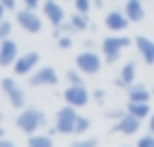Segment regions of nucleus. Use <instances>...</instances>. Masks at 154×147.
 Here are the masks:
<instances>
[{
  "label": "nucleus",
  "instance_id": "1",
  "mask_svg": "<svg viewBox=\"0 0 154 147\" xmlns=\"http://www.w3.org/2000/svg\"><path fill=\"white\" fill-rule=\"evenodd\" d=\"M14 123H17V128L22 133L31 135V133H38V128L46 125V113L38 111V108H34V106H26V108L19 111V116H17Z\"/></svg>",
  "mask_w": 154,
  "mask_h": 147
},
{
  "label": "nucleus",
  "instance_id": "2",
  "mask_svg": "<svg viewBox=\"0 0 154 147\" xmlns=\"http://www.w3.org/2000/svg\"><path fill=\"white\" fill-rule=\"evenodd\" d=\"M132 43H135V39H130V36H125V34H113V36H106V39H103L101 53H103L106 63H116V60L120 58V53H123L128 46H132Z\"/></svg>",
  "mask_w": 154,
  "mask_h": 147
},
{
  "label": "nucleus",
  "instance_id": "3",
  "mask_svg": "<svg viewBox=\"0 0 154 147\" xmlns=\"http://www.w3.org/2000/svg\"><path fill=\"white\" fill-rule=\"evenodd\" d=\"M75 123H77V108L70 106V104H65L63 108H58V113H55V125H53L51 133L70 135V133H75Z\"/></svg>",
  "mask_w": 154,
  "mask_h": 147
},
{
  "label": "nucleus",
  "instance_id": "4",
  "mask_svg": "<svg viewBox=\"0 0 154 147\" xmlns=\"http://www.w3.org/2000/svg\"><path fill=\"white\" fill-rule=\"evenodd\" d=\"M75 65L84 72V75H96L101 70V55L94 51V48H84L77 58H75Z\"/></svg>",
  "mask_w": 154,
  "mask_h": 147
},
{
  "label": "nucleus",
  "instance_id": "5",
  "mask_svg": "<svg viewBox=\"0 0 154 147\" xmlns=\"http://www.w3.org/2000/svg\"><path fill=\"white\" fill-rule=\"evenodd\" d=\"M29 84H31V87H55V84H58V72H55L51 65H43V67H38L36 72L29 75Z\"/></svg>",
  "mask_w": 154,
  "mask_h": 147
},
{
  "label": "nucleus",
  "instance_id": "6",
  "mask_svg": "<svg viewBox=\"0 0 154 147\" xmlns=\"http://www.w3.org/2000/svg\"><path fill=\"white\" fill-rule=\"evenodd\" d=\"M63 99H65V104H70V106H75V108L87 106V104H89V89H87L84 84H70V87L63 92Z\"/></svg>",
  "mask_w": 154,
  "mask_h": 147
},
{
  "label": "nucleus",
  "instance_id": "7",
  "mask_svg": "<svg viewBox=\"0 0 154 147\" xmlns=\"http://www.w3.org/2000/svg\"><path fill=\"white\" fill-rule=\"evenodd\" d=\"M17 24H19L24 31H29V34H38L43 22H41V17L36 14V10H29V7H26V10H19V12H17Z\"/></svg>",
  "mask_w": 154,
  "mask_h": 147
},
{
  "label": "nucleus",
  "instance_id": "8",
  "mask_svg": "<svg viewBox=\"0 0 154 147\" xmlns=\"http://www.w3.org/2000/svg\"><path fill=\"white\" fill-rule=\"evenodd\" d=\"M0 87H2V92L7 94V99H10V104H12L14 108H24L26 96H24V92L19 89V84H17L12 77H5V80L0 82Z\"/></svg>",
  "mask_w": 154,
  "mask_h": 147
},
{
  "label": "nucleus",
  "instance_id": "9",
  "mask_svg": "<svg viewBox=\"0 0 154 147\" xmlns=\"http://www.w3.org/2000/svg\"><path fill=\"white\" fill-rule=\"evenodd\" d=\"M140 125H142V120H140L137 116H132V113L125 111V116L118 118L111 130H113V133H120V135H135V133H140Z\"/></svg>",
  "mask_w": 154,
  "mask_h": 147
},
{
  "label": "nucleus",
  "instance_id": "10",
  "mask_svg": "<svg viewBox=\"0 0 154 147\" xmlns=\"http://www.w3.org/2000/svg\"><path fill=\"white\" fill-rule=\"evenodd\" d=\"M128 24H130V19H128V14L120 12V10H111V12H106V17H103V27L111 29V31H116V34L125 31Z\"/></svg>",
  "mask_w": 154,
  "mask_h": 147
},
{
  "label": "nucleus",
  "instance_id": "11",
  "mask_svg": "<svg viewBox=\"0 0 154 147\" xmlns=\"http://www.w3.org/2000/svg\"><path fill=\"white\" fill-rule=\"evenodd\" d=\"M36 65H38V53L29 51L24 55H17V60L12 63V70H14V75H29Z\"/></svg>",
  "mask_w": 154,
  "mask_h": 147
},
{
  "label": "nucleus",
  "instance_id": "12",
  "mask_svg": "<svg viewBox=\"0 0 154 147\" xmlns=\"http://www.w3.org/2000/svg\"><path fill=\"white\" fill-rule=\"evenodd\" d=\"M135 48L140 53V58L144 60V65H154V41L147 36H135Z\"/></svg>",
  "mask_w": 154,
  "mask_h": 147
},
{
  "label": "nucleus",
  "instance_id": "13",
  "mask_svg": "<svg viewBox=\"0 0 154 147\" xmlns=\"http://www.w3.org/2000/svg\"><path fill=\"white\" fill-rule=\"evenodd\" d=\"M43 14H46V19H48L53 27L63 24V19H65V10H63L55 0H46V2H43Z\"/></svg>",
  "mask_w": 154,
  "mask_h": 147
},
{
  "label": "nucleus",
  "instance_id": "14",
  "mask_svg": "<svg viewBox=\"0 0 154 147\" xmlns=\"http://www.w3.org/2000/svg\"><path fill=\"white\" fill-rule=\"evenodd\" d=\"M17 43L12 41V39H5V41H0V67H5V65H12L14 60H17Z\"/></svg>",
  "mask_w": 154,
  "mask_h": 147
},
{
  "label": "nucleus",
  "instance_id": "15",
  "mask_svg": "<svg viewBox=\"0 0 154 147\" xmlns=\"http://www.w3.org/2000/svg\"><path fill=\"white\" fill-rule=\"evenodd\" d=\"M125 14H128V19L130 22H142L144 19V14H147V10H144V2L142 0H125V10H123Z\"/></svg>",
  "mask_w": 154,
  "mask_h": 147
},
{
  "label": "nucleus",
  "instance_id": "16",
  "mask_svg": "<svg viewBox=\"0 0 154 147\" xmlns=\"http://www.w3.org/2000/svg\"><path fill=\"white\" fill-rule=\"evenodd\" d=\"M135 75H137V65L130 60V63H125V65L120 67V77L116 80V84H118L120 89H128V87L135 82Z\"/></svg>",
  "mask_w": 154,
  "mask_h": 147
},
{
  "label": "nucleus",
  "instance_id": "17",
  "mask_svg": "<svg viewBox=\"0 0 154 147\" xmlns=\"http://www.w3.org/2000/svg\"><path fill=\"white\" fill-rule=\"evenodd\" d=\"M125 111L132 113V116H137L140 120H144V118L152 116V106H149V101H128V104H125Z\"/></svg>",
  "mask_w": 154,
  "mask_h": 147
},
{
  "label": "nucleus",
  "instance_id": "18",
  "mask_svg": "<svg viewBox=\"0 0 154 147\" xmlns=\"http://www.w3.org/2000/svg\"><path fill=\"white\" fill-rule=\"evenodd\" d=\"M152 99V89L144 84H130L128 87V101H149Z\"/></svg>",
  "mask_w": 154,
  "mask_h": 147
},
{
  "label": "nucleus",
  "instance_id": "19",
  "mask_svg": "<svg viewBox=\"0 0 154 147\" xmlns=\"http://www.w3.org/2000/svg\"><path fill=\"white\" fill-rule=\"evenodd\" d=\"M26 147H53V137H51V135L31 133V135H29V140H26Z\"/></svg>",
  "mask_w": 154,
  "mask_h": 147
},
{
  "label": "nucleus",
  "instance_id": "20",
  "mask_svg": "<svg viewBox=\"0 0 154 147\" xmlns=\"http://www.w3.org/2000/svg\"><path fill=\"white\" fill-rule=\"evenodd\" d=\"M70 22H72V27H75L77 31H84V29L89 27V14H82V12H75V14L70 17Z\"/></svg>",
  "mask_w": 154,
  "mask_h": 147
},
{
  "label": "nucleus",
  "instance_id": "21",
  "mask_svg": "<svg viewBox=\"0 0 154 147\" xmlns=\"http://www.w3.org/2000/svg\"><path fill=\"white\" fill-rule=\"evenodd\" d=\"M82 75H84V72H82L79 67H72V70H67V75H65V77H67V82H70V84H84V82H82Z\"/></svg>",
  "mask_w": 154,
  "mask_h": 147
},
{
  "label": "nucleus",
  "instance_id": "22",
  "mask_svg": "<svg viewBox=\"0 0 154 147\" xmlns=\"http://www.w3.org/2000/svg\"><path fill=\"white\" fill-rule=\"evenodd\" d=\"M89 125H91V120H89L87 116H77V123H75V133H77V135H82V133H87V130H89Z\"/></svg>",
  "mask_w": 154,
  "mask_h": 147
},
{
  "label": "nucleus",
  "instance_id": "23",
  "mask_svg": "<svg viewBox=\"0 0 154 147\" xmlns=\"http://www.w3.org/2000/svg\"><path fill=\"white\" fill-rule=\"evenodd\" d=\"M91 2H94V0H75V12L89 14V10H91Z\"/></svg>",
  "mask_w": 154,
  "mask_h": 147
},
{
  "label": "nucleus",
  "instance_id": "24",
  "mask_svg": "<svg viewBox=\"0 0 154 147\" xmlns=\"http://www.w3.org/2000/svg\"><path fill=\"white\" fill-rule=\"evenodd\" d=\"M135 147H154V133L142 135V137L137 140V145H135Z\"/></svg>",
  "mask_w": 154,
  "mask_h": 147
},
{
  "label": "nucleus",
  "instance_id": "25",
  "mask_svg": "<svg viewBox=\"0 0 154 147\" xmlns=\"http://www.w3.org/2000/svg\"><path fill=\"white\" fill-rule=\"evenodd\" d=\"M70 147H99V140H96V137H87V140H77V142H72Z\"/></svg>",
  "mask_w": 154,
  "mask_h": 147
},
{
  "label": "nucleus",
  "instance_id": "26",
  "mask_svg": "<svg viewBox=\"0 0 154 147\" xmlns=\"http://www.w3.org/2000/svg\"><path fill=\"white\" fill-rule=\"evenodd\" d=\"M10 31H12V24L10 22H0V41H5V39H10Z\"/></svg>",
  "mask_w": 154,
  "mask_h": 147
},
{
  "label": "nucleus",
  "instance_id": "27",
  "mask_svg": "<svg viewBox=\"0 0 154 147\" xmlns=\"http://www.w3.org/2000/svg\"><path fill=\"white\" fill-rule=\"evenodd\" d=\"M58 46H60L63 51H67V48L72 46V39H70V34H63V36H58Z\"/></svg>",
  "mask_w": 154,
  "mask_h": 147
},
{
  "label": "nucleus",
  "instance_id": "28",
  "mask_svg": "<svg viewBox=\"0 0 154 147\" xmlns=\"http://www.w3.org/2000/svg\"><path fill=\"white\" fill-rule=\"evenodd\" d=\"M106 116H108V118H113V120H118V118H123V116H125V108H123V111H120V108H113V111H106Z\"/></svg>",
  "mask_w": 154,
  "mask_h": 147
},
{
  "label": "nucleus",
  "instance_id": "29",
  "mask_svg": "<svg viewBox=\"0 0 154 147\" xmlns=\"http://www.w3.org/2000/svg\"><path fill=\"white\" fill-rule=\"evenodd\" d=\"M2 5H5V10H14L17 7V0H0Z\"/></svg>",
  "mask_w": 154,
  "mask_h": 147
},
{
  "label": "nucleus",
  "instance_id": "30",
  "mask_svg": "<svg viewBox=\"0 0 154 147\" xmlns=\"http://www.w3.org/2000/svg\"><path fill=\"white\" fill-rule=\"evenodd\" d=\"M24 7H29V10H36V7H38V0H24Z\"/></svg>",
  "mask_w": 154,
  "mask_h": 147
},
{
  "label": "nucleus",
  "instance_id": "31",
  "mask_svg": "<svg viewBox=\"0 0 154 147\" xmlns=\"http://www.w3.org/2000/svg\"><path fill=\"white\" fill-rule=\"evenodd\" d=\"M94 99H96V101H103V89H96V92H94Z\"/></svg>",
  "mask_w": 154,
  "mask_h": 147
},
{
  "label": "nucleus",
  "instance_id": "32",
  "mask_svg": "<svg viewBox=\"0 0 154 147\" xmlns=\"http://www.w3.org/2000/svg\"><path fill=\"white\" fill-rule=\"evenodd\" d=\"M147 120H149V123H147V125H149V133H154V111H152V116H149Z\"/></svg>",
  "mask_w": 154,
  "mask_h": 147
},
{
  "label": "nucleus",
  "instance_id": "33",
  "mask_svg": "<svg viewBox=\"0 0 154 147\" xmlns=\"http://www.w3.org/2000/svg\"><path fill=\"white\" fill-rule=\"evenodd\" d=\"M0 147H17V145H14V142H10V140H5V137H2V140H0Z\"/></svg>",
  "mask_w": 154,
  "mask_h": 147
},
{
  "label": "nucleus",
  "instance_id": "34",
  "mask_svg": "<svg viewBox=\"0 0 154 147\" xmlns=\"http://www.w3.org/2000/svg\"><path fill=\"white\" fill-rule=\"evenodd\" d=\"M2 17H5V5L0 2V22H2Z\"/></svg>",
  "mask_w": 154,
  "mask_h": 147
},
{
  "label": "nucleus",
  "instance_id": "35",
  "mask_svg": "<svg viewBox=\"0 0 154 147\" xmlns=\"http://www.w3.org/2000/svg\"><path fill=\"white\" fill-rule=\"evenodd\" d=\"M101 2H103V0H94V5H96V7H101Z\"/></svg>",
  "mask_w": 154,
  "mask_h": 147
},
{
  "label": "nucleus",
  "instance_id": "36",
  "mask_svg": "<svg viewBox=\"0 0 154 147\" xmlns=\"http://www.w3.org/2000/svg\"><path fill=\"white\" fill-rule=\"evenodd\" d=\"M2 137H5V130H2V128H0V140H2Z\"/></svg>",
  "mask_w": 154,
  "mask_h": 147
},
{
  "label": "nucleus",
  "instance_id": "37",
  "mask_svg": "<svg viewBox=\"0 0 154 147\" xmlns=\"http://www.w3.org/2000/svg\"><path fill=\"white\" fill-rule=\"evenodd\" d=\"M0 123H2V111H0Z\"/></svg>",
  "mask_w": 154,
  "mask_h": 147
},
{
  "label": "nucleus",
  "instance_id": "38",
  "mask_svg": "<svg viewBox=\"0 0 154 147\" xmlns=\"http://www.w3.org/2000/svg\"><path fill=\"white\" fill-rule=\"evenodd\" d=\"M152 94H154V87H152Z\"/></svg>",
  "mask_w": 154,
  "mask_h": 147
},
{
  "label": "nucleus",
  "instance_id": "39",
  "mask_svg": "<svg viewBox=\"0 0 154 147\" xmlns=\"http://www.w3.org/2000/svg\"><path fill=\"white\" fill-rule=\"evenodd\" d=\"M123 147H128V145H123Z\"/></svg>",
  "mask_w": 154,
  "mask_h": 147
}]
</instances>
